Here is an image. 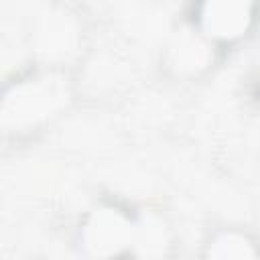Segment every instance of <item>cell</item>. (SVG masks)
<instances>
[{"mask_svg": "<svg viewBox=\"0 0 260 260\" xmlns=\"http://www.w3.org/2000/svg\"><path fill=\"white\" fill-rule=\"evenodd\" d=\"M254 0H205L201 20L209 35L232 39L248 26Z\"/></svg>", "mask_w": 260, "mask_h": 260, "instance_id": "1", "label": "cell"}]
</instances>
